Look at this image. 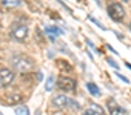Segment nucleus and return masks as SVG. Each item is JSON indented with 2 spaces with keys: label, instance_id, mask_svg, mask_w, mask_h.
Returning a JSON list of instances; mask_svg holds the SVG:
<instances>
[{
  "label": "nucleus",
  "instance_id": "obj_11",
  "mask_svg": "<svg viewBox=\"0 0 131 115\" xmlns=\"http://www.w3.org/2000/svg\"><path fill=\"white\" fill-rule=\"evenodd\" d=\"M16 113L28 115V113H29V110H28V107H26V106H17V107H16Z\"/></svg>",
  "mask_w": 131,
  "mask_h": 115
},
{
  "label": "nucleus",
  "instance_id": "obj_16",
  "mask_svg": "<svg viewBox=\"0 0 131 115\" xmlns=\"http://www.w3.org/2000/svg\"><path fill=\"white\" fill-rule=\"evenodd\" d=\"M108 63H110V65L113 66V68H117V65L114 63V60H111V59H108Z\"/></svg>",
  "mask_w": 131,
  "mask_h": 115
},
{
  "label": "nucleus",
  "instance_id": "obj_18",
  "mask_svg": "<svg viewBox=\"0 0 131 115\" xmlns=\"http://www.w3.org/2000/svg\"><path fill=\"white\" fill-rule=\"evenodd\" d=\"M129 31H131V23H129Z\"/></svg>",
  "mask_w": 131,
  "mask_h": 115
},
{
  "label": "nucleus",
  "instance_id": "obj_12",
  "mask_svg": "<svg viewBox=\"0 0 131 115\" xmlns=\"http://www.w3.org/2000/svg\"><path fill=\"white\" fill-rule=\"evenodd\" d=\"M17 101H22V95H11V97L8 98V103H9V104H14V103H17Z\"/></svg>",
  "mask_w": 131,
  "mask_h": 115
},
{
  "label": "nucleus",
  "instance_id": "obj_14",
  "mask_svg": "<svg viewBox=\"0 0 131 115\" xmlns=\"http://www.w3.org/2000/svg\"><path fill=\"white\" fill-rule=\"evenodd\" d=\"M52 84H54V77H48L46 80V91H52Z\"/></svg>",
  "mask_w": 131,
  "mask_h": 115
},
{
  "label": "nucleus",
  "instance_id": "obj_4",
  "mask_svg": "<svg viewBox=\"0 0 131 115\" xmlns=\"http://www.w3.org/2000/svg\"><path fill=\"white\" fill-rule=\"evenodd\" d=\"M57 86H59V89H62L65 92H70V91L76 89V80L71 77H59Z\"/></svg>",
  "mask_w": 131,
  "mask_h": 115
},
{
  "label": "nucleus",
  "instance_id": "obj_10",
  "mask_svg": "<svg viewBox=\"0 0 131 115\" xmlns=\"http://www.w3.org/2000/svg\"><path fill=\"white\" fill-rule=\"evenodd\" d=\"M2 3L8 8H14V6H19L20 0H2Z\"/></svg>",
  "mask_w": 131,
  "mask_h": 115
},
{
  "label": "nucleus",
  "instance_id": "obj_1",
  "mask_svg": "<svg viewBox=\"0 0 131 115\" xmlns=\"http://www.w3.org/2000/svg\"><path fill=\"white\" fill-rule=\"evenodd\" d=\"M11 65L14 66V69H17L20 72H28V71H31L34 68L32 59H29L28 55L20 54V52H17V54H14L11 57Z\"/></svg>",
  "mask_w": 131,
  "mask_h": 115
},
{
  "label": "nucleus",
  "instance_id": "obj_9",
  "mask_svg": "<svg viewBox=\"0 0 131 115\" xmlns=\"http://www.w3.org/2000/svg\"><path fill=\"white\" fill-rule=\"evenodd\" d=\"M86 88H88V91H90V94H91V95H96V97H99V95H100V91H99V88H97L94 83H88V84H86Z\"/></svg>",
  "mask_w": 131,
  "mask_h": 115
},
{
  "label": "nucleus",
  "instance_id": "obj_2",
  "mask_svg": "<svg viewBox=\"0 0 131 115\" xmlns=\"http://www.w3.org/2000/svg\"><path fill=\"white\" fill-rule=\"evenodd\" d=\"M9 35L16 40V41H25L28 37V26L25 23H14L11 26Z\"/></svg>",
  "mask_w": 131,
  "mask_h": 115
},
{
  "label": "nucleus",
  "instance_id": "obj_5",
  "mask_svg": "<svg viewBox=\"0 0 131 115\" xmlns=\"http://www.w3.org/2000/svg\"><path fill=\"white\" fill-rule=\"evenodd\" d=\"M14 81V72L8 68L0 69V84L2 86H9Z\"/></svg>",
  "mask_w": 131,
  "mask_h": 115
},
{
  "label": "nucleus",
  "instance_id": "obj_3",
  "mask_svg": "<svg viewBox=\"0 0 131 115\" xmlns=\"http://www.w3.org/2000/svg\"><path fill=\"white\" fill-rule=\"evenodd\" d=\"M108 14H110V17H111L114 22H122L123 17H125V9H123V6H122L120 3L113 2V3L108 6Z\"/></svg>",
  "mask_w": 131,
  "mask_h": 115
},
{
  "label": "nucleus",
  "instance_id": "obj_7",
  "mask_svg": "<svg viewBox=\"0 0 131 115\" xmlns=\"http://www.w3.org/2000/svg\"><path fill=\"white\" fill-rule=\"evenodd\" d=\"M108 110H110V113H123L125 110L111 98V100H108Z\"/></svg>",
  "mask_w": 131,
  "mask_h": 115
},
{
  "label": "nucleus",
  "instance_id": "obj_13",
  "mask_svg": "<svg viewBox=\"0 0 131 115\" xmlns=\"http://www.w3.org/2000/svg\"><path fill=\"white\" fill-rule=\"evenodd\" d=\"M46 32L48 34H62V31L59 28H56V26H48L46 28Z\"/></svg>",
  "mask_w": 131,
  "mask_h": 115
},
{
  "label": "nucleus",
  "instance_id": "obj_17",
  "mask_svg": "<svg viewBox=\"0 0 131 115\" xmlns=\"http://www.w3.org/2000/svg\"><path fill=\"white\" fill-rule=\"evenodd\" d=\"M126 66H128V68H129V69H131V65H129V63H126Z\"/></svg>",
  "mask_w": 131,
  "mask_h": 115
},
{
  "label": "nucleus",
  "instance_id": "obj_15",
  "mask_svg": "<svg viewBox=\"0 0 131 115\" xmlns=\"http://www.w3.org/2000/svg\"><path fill=\"white\" fill-rule=\"evenodd\" d=\"M68 107H73V109H80V106L77 103H74V100H70L68 101Z\"/></svg>",
  "mask_w": 131,
  "mask_h": 115
},
{
  "label": "nucleus",
  "instance_id": "obj_6",
  "mask_svg": "<svg viewBox=\"0 0 131 115\" xmlns=\"http://www.w3.org/2000/svg\"><path fill=\"white\" fill-rule=\"evenodd\" d=\"M68 101L70 98H67L65 95H56L52 98V106L56 109H63V107H68Z\"/></svg>",
  "mask_w": 131,
  "mask_h": 115
},
{
  "label": "nucleus",
  "instance_id": "obj_8",
  "mask_svg": "<svg viewBox=\"0 0 131 115\" xmlns=\"http://www.w3.org/2000/svg\"><path fill=\"white\" fill-rule=\"evenodd\" d=\"M94 113L102 115V113H105V110H103V107H100L99 104H91V106L85 110V115H94Z\"/></svg>",
  "mask_w": 131,
  "mask_h": 115
}]
</instances>
